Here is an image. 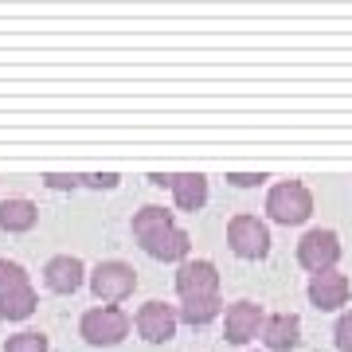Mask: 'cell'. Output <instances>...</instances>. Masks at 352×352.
Returning a JSON list of instances; mask_svg holds the SVG:
<instances>
[{
  "mask_svg": "<svg viewBox=\"0 0 352 352\" xmlns=\"http://www.w3.org/2000/svg\"><path fill=\"white\" fill-rule=\"evenodd\" d=\"M133 239L141 243V251L157 258V263H184L192 251V239L184 227H176L173 212H164L157 204H145L141 212H133Z\"/></svg>",
  "mask_w": 352,
  "mask_h": 352,
  "instance_id": "6da1fadb",
  "label": "cell"
},
{
  "mask_svg": "<svg viewBox=\"0 0 352 352\" xmlns=\"http://www.w3.org/2000/svg\"><path fill=\"white\" fill-rule=\"evenodd\" d=\"M129 329H133V317L126 309H118V305H94L82 314L78 321V333L87 344L94 349H113V344H122L129 337Z\"/></svg>",
  "mask_w": 352,
  "mask_h": 352,
  "instance_id": "7a4b0ae2",
  "label": "cell"
},
{
  "mask_svg": "<svg viewBox=\"0 0 352 352\" xmlns=\"http://www.w3.org/2000/svg\"><path fill=\"white\" fill-rule=\"evenodd\" d=\"M266 215L282 227H298L314 215V192L305 188L302 180H278L274 188L266 192Z\"/></svg>",
  "mask_w": 352,
  "mask_h": 352,
  "instance_id": "3957f363",
  "label": "cell"
},
{
  "mask_svg": "<svg viewBox=\"0 0 352 352\" xmlns=\"http://www.w3.org/2000/svg\"><path fill=\"white\" fill-rule=\"evenodd\" d=\"M90 289H94V298L106 305H118L126 302L129 294L138 289V270L122 258H110V263H98L90 270Z\"/></svg>",
  "mask_w": 352,
  "mask_h": 352,
  "instance_id": "277c9868",
  "label": "cell"
},
{
  "mask_svg": "<svg viewBox=\"0 0 352 352\" xmlns=\"http://www.w3.org/2000/svg\"><path fill=\"white\" fill-rule=\"evenodd\" d=\"M298 263H302L309 274L337 270V263H340V239H337V231H329V227H314V231H305L302 243H298Z\"/></svg>",
  "mask_w": 352,
  "mask_h": 352,
  "instance_id": "5b68a950",
  "label": "cell"
},
{
  "mask_svg": "<svg viewBox=\"0 0 352 352\" xmlns=\"http://www.w3.org/2000/svg\"><path fill=\"white\" fill-rule=\"evenodd\" d=\"M227 243H231V251L239 254V258H266L270 254V231L258 215H235L231 223H227Z\"/></svg>",
  "mask_w": 352,
  "mask_h": 352,
  "instance_id": "8992f818",
  "label": "cell"
},
{
  "mask_svg": "<svg viewBox=\"0 0 352 352\" xmlns=\"http://www.w3.org/2000/svg\"><path fill=\"white\" fill-rule=\"evenodd\" d=\"M176 294H180V302L219 298V270H215V263H208V258L180 263V270H176Z\"/></svg>",
  "mask_w": 352,
  "mask_h": 352,
  "instance_id": "52a82bcc",
  "label": "cell"
},
{
  "mask_svg": "<svg viewBox=\"0 0 352 352\" xmlns=\"http://www.w3.org/2000/svg\"><path fill=\"white\" fill-rule=\"evenodd\" d=\"M133 325H138V333L149 344H164V340L176 337V325H180V317H176L173 305L164 302H145L138 309V317H133Z\"/></svg>",
  "mask_w": 352,
  "mask_h": 352,
  "instance_id": "ba28073f",
  "label": "cell"
},
{
  "mask_svg": "<svg viewBox=\"0 0 352 352\" xmlns=\"http://www.w3.org/2000/svg\"><path fill=\"white\" fill-rule=\"evenodd\" d=\"M263 305L254 302H235L227 305V317H223V340L227 344H247L263 333Z\"/></svg>",
  "mask_w": 352,
  "mask_h": 352,
  "instance_id": "9c48e42d",
  "label": "cell"
},
{
  "mask_svg": "<svg viewBox=\"0 0 352 352\" xmlns=\"http://www.w3.org/2000/svg\"><path fill=\"white\" fill-rule=\"evenodd\" d=\"M309 302L317 305V309H325V314H333V309H340V305H349V278L340 274V270H325V274H309Z\"/></svg>",
  "mask_w": 352,
  "mask_h": 352,
  "instance_id": "30bf717a",
  "label": "cell"
},
{
  "mask_svg": "<svg viewBox=\"0 0 352 352\" xmlns=\"http://www.w3.org/2000/svg\"><path fill=\"white\" fill-rule=\"evenodd\" d=\"M82 282H87V266L78 254H55L43 266V286L55 289V294H75Z\"/></svg>",
  "mask_w": 352,
  "mask_h": 352,
  "instance_id": "8fae6325",
  "label": "cell"
},
{
  "mask_svg": "<svg viewBox=\"0 0 352 352\" xmlns=\"http://www.w3.org/2000/svg\"><path fill=\"white\" fill-rule=\"evenodd\" d=\"M298 340H302V321H298V314H274L263 321V344L270 352L298 349Z\"/></svg>",
  "mask_w": 352,
  "mask_h": 352,
  "instance_id": "7c38bea8",
  "label": "cell"
},
{
  "mask_svg": "<svg viewBox=\"0 0 352 352\" xmlns=\"http://www.w3.org/2000/svg\"><path fill=\"white\" fill-rule=\"evenodd\" d=\"M39 219V208L24 196H8V200H0V231H8V235H24L32 231Z\"/></svg>",
  "mask_w": 352,
  "mask_h": 352,
  "instance_id": "4fadbf2b",
  "label": "cell"
},
{
  "mask_svg": "<svg viewBox=\"0 0 352 352\" xmlns=\"http://www.w3.org/2000/svg\"><path fill=\"white\" fill-rule=\"evenodd\" d=\"M173 200L180 212H200L208 204V176H200V173L173 176Z\"/></svg>",
  "mask_w": 352,
  "mask_h": 352,
  "instance_id": "5bb4252c",
  "label": "cell"
},
{
  "mask_svg": "<svg viewBox=\"0 0 352 352\" xmlns=\"http://www.w3.org/2000/svg\"><path fill=\"white\" fill-rule=\"evenodd\" d=\"M36 286H24V289H12V294H4L0 298V317L4 321H28V317L36 314Z\"/></svg>",
  "mask_w": 352,
  "mask_h": 352,
  "instance_id": "9a60e30c",
  "label": "cell"
},
{
  "mask_svg": "<svg viewBox=\"0 0 352 352\" xmlns=\"http://www.w3.org/2000/svg\"><path fill=\"white\" fill-rule=\"evenodd\" d=\"M223 314V302L219 298H196V302H180V309H176V317L184 321V325L200 329L208 325V321H215V317Z\"/></svg>",
  "mask_w": 352,
  "mask_h": 352,
  "instance_id": "2e32d148",
  "label": "cell"
},
{
  "mask_svg": "<svg viewBox=\"0 0 352 352\" xmlns=\"http://www.w3.org/2000/svg\"><path fill=\"white\" fill-rule=\"evenodd\" d=\"M24 286H32V278H28L24 266L0 258V298H4V294H12V289H24Z\"/></svg>",
  "mask_w": 352,
  "mask_h": 352,
  "instance_id": "e0dca14e",
  "label": "cell"
},
{
  "mask_svg": "<svg viewBox=\"0 0 352 352\" xmlns=\"http://www.w3.org/2000/svg\"><path fill=\"white\" fill-rule=\"evenodd\" d=\"M4 352H47V337L28 329V333H16L4 340Z\"/></svg>",
  "mask_w": 352,
  "mask_h": 352,
  "instance_id": "ac0fdd59",
  "label": "cell"
},
{
  "mask_svg": "<svg viewBox=\"0 0 352 352\" xmlns=\"http://www.w3.org/2000/svg\"><path fill=\"white\" fill-rule=\"evenodd\" d=\"M43 184H47L51 192H75L78 184H82V176H75V173H47L43 176Z\"/></svg>",
  "mask_w": 352,
  "mask_h": 352,
  "instance_id": "d6986e66",
  "label": "cell"
},
{
  "mask_svg": "<svg viewBox=\"0 0 352 352\" xmlns=\"http://www.w3.org/2000/svg\"><path fill=\"white\" fill-rule=\"evenodd\" d=\"M333 337H337V349L340 352H352V314H340L337 329H333Z\"/></svg>",
  "mask_w": 352,
  "mask_h": 352,
  "instance_id": "ffe728a7",
  "label": "cell"
},
{
  "mask_svg": "<svg viewBox=\"0 0 352 352\" xmlns=\"http://www.w3.org/2000/svg\"><path fill=\"white\" fill-rule=\"evenodd\" d=\"M227 180L235 184V188H254V184H263V180H270L266 173H227Z\"/></svg>",
  "mask_w": 352,
  "mask_h": 352,
  "instance_id": "44dd1931",
  "label": "cell"
},
{
  "mask_svg": "<svg viewBox=\"0 0 352 352\" xmlns=\"http://www.w3.org/2000/svg\"><path fill=\"white\" fill-rule=\"evenodd\" d=\"M82 184H90V188H118V173H90L82 176Z\"/></svg>",
  "mask_w": 352,
  "mask_h": 352,
  "instance_id": "7402d4cb",
  "label": "cell"
}]
</instances>
